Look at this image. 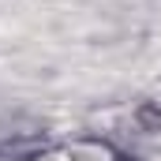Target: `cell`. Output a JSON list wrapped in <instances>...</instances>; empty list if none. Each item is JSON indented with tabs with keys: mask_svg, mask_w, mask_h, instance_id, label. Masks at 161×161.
I'll return each mask as SVG.
<instances>
[{
	"mask_svg": "<svg viewBox=\"0 0 161 161\" xmlns=\"http://www.w3.org/2000/svg\"><path fill=\"white\" fill-rule=\"evenodd\" d=\"M30 161H127V158L101 139H68V142L38 150Z\"/></svg>",
	"mask_w": 161,
	"mask_h": 161,
	"instance_id": "obj_1",
	"label": "cell"
}]
</instances>
